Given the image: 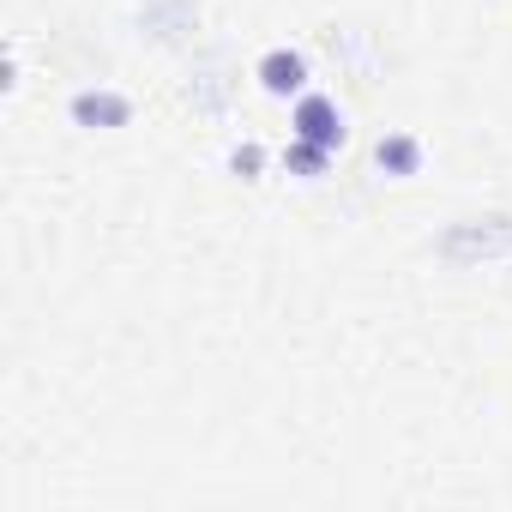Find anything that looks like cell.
Listing matches in <instances>:
<instances>
[{
    "mask_svg": "<svg viewBox=\"0 0 512 512\" xmlns=\"http://www.w3.org/2000/svg\"><path fill=\"white\" fill-rule=\"evenodd\" d=\"M73 121H85V127H121V121H127V97L79 91V97H73Z\"/></svg>",
    "mask_w": 512,
    "mask_h": 512,
    "instance_id": "3957f363",
    "label": "cell"
},
{
    "mask_svg": "<svg viewBox=\"0 0 512 512\" xmlns=\"http://www.w3.org/2000/svg\"><path fill=\"white\" fill-rule=\"evenodd\" d=\"M380 169L386 175H416V163H422V145L416 139H404V133H392V139H380Z\"/></svg>",
    "mask_w": 512,
    "mask_h": 512,
    "instance_id": "277c9868",
    "label": "cell"
},
{
    "mask_svg": "<svg viewBox=\"0 0 512 512\" xmlns=\"http://www.w3.org/2000/svg\"><path fill=\"white\" fill-rule=\"evenodd\" d=\"M302 79H308V67H302V55H296V49H272V55L260 61V85H266L272 97L302 91Z\"/></svg>",
    "mask_w": 512,
    "mask_h": 512,
    "instance_id": "7a4b0ae2",
    "label": "cell"
},
{
    "mask_svg": "<svg viewBox=\"0 0 512 512\" xmlns=\"http://www.w3.org/2000/svg\"><path fill=\"white\" fill-rule=\"evenodd\" d=\"M229 163H235V175H253V169H260V145H241Z\"/></svg>",
    "mask_w": 512,
    "mask_h": 512,
    "instance_id": "8992f818",
    "label": "cell"
},
{
    "mask_svg": "<svg viewBox=\"0 0 512 512\" xmlns=\"http://www.w3.org/2000/svg\"><path fill=\"white\" fill-rule=\"evenodd\" d=\"M296 139L338 151V145H344V121H338V103H332V97H302V103H296Z\"/></svg>",
    "mask_w": 512,
    "mask_h": 512,
    "instance_id": "6da1fadb",
    "label": "cell"
},
{
    "mask_svg": "<svg viewBox=\"0 0 512 512\" xmlns=\"http://www.w3.org/2000/svg\"><path fill=\"white\" fill-rule=\"evenodd\" d=\"M284 163H290L296 175H320V169H326V145H308V139H296V145L284 151Z\"/></svg>",
    "mask_w": 512,
    "mask_h": 512,
    "instance_id": "5b68a950",
    "label": "cell"
}]
</instances>
